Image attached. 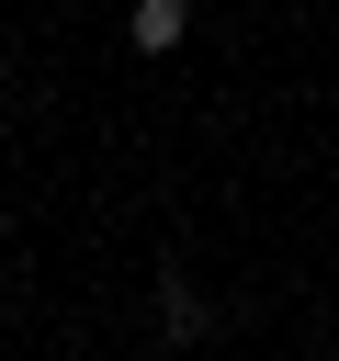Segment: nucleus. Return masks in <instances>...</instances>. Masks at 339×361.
<instances>
[{
  "instance_id": "1",
  "label": "nucleus",
  "mask_w": 339,
  "mask_h": 361,
  "mask_svg": "<svg viewBox=\"0 0 339 361\" xmlns=\"http://www.w3.org/2000/svg\"><path fill=\"white\" fill-rule=\"evenodd\" d=\"M124 34H136L147 56H170V45L192 34V0H136V11H124Z\"/></svg>"
},
{
  "instance_id": "2",
  "label": "nucleus",
  "mask_w": 339,
  "mask_h": 361,
  "mask_svg": "<svg viewBox=\"0 0 339 361\" xmlns=\"http://www.w3.org/2000/svg\"><path fill=\"white\" fill-rule=\"evenodd\" d=\"M158 327H170V338H203V327H215V305H203L192 282H158Z\"/></svg>"
}]
</instances>
